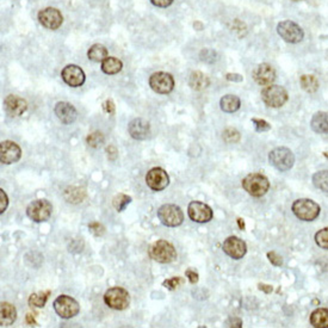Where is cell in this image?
I'll use <instances>...</instances> for the list:
<instances>
[{"label":"cell","mask_w":328,"mask_h":328,"mask_svg":"<svg viewBox=\"0 0 328 328\" xmlns=\"http://www.w3.org/2000/svg\"><path fill=\"white\" fill-rule=\"evenodd\" d=\"M262 99L267 106L281 107L288 100V92L279 85H269L262 91Z\"/></svg>","instance_id":"obj_7"},{"label":"cell","mask_w":328,"mask_h":328,"mask_svg":"<svg viewBox=\"0 0 328 328\" xmlns=\"http://www.w3.org/2000/svg\"><path fill=\"white\" fill-rule=\"evenodd\" d=\"M324 157L328 158V153H324Z\"/></svg>","instance_id":"obj_52"},{"label":"cell","mask_w":328,"mask_h":328,"mask_svg":"<svg viewBox=\"0 0 328 328\" xmlns=\"http://www.w3.org/2000/svg\"><path fill=\"white\" fill-rule=\"evenodd\" d=\"M241 101L239 99V97L234 94H227L224 95L220 100V106H221V110L225 111V113L233 114L235 111L240 109Z\"/></svg>","instance_id":"obj_24"},{"label":"cell","mask_w":328,"mask_h":328,"mask_svg":"<svg viewBox=\"0 0 328 328\" xmlns=\"http://www.w3.org/2000/svg\"><path fill=\"white\" fill-rule=\"evenodd\" d=\"M53 211V205L47 199L33 200L27 208V215L35 222H44L50 217Z\"/></svg>","instance_id":"obj_9"},{"label":"cell","mask_w":328,"mask_h":328,"mask_svg":"<svg viewBox=\"0 0 328 328\" xmlns=\"http://www.w3.org/2000/svg\"><path fill=\"white\" fill-rule=\"evenodd\" d=\"M22 157V149L14 141H3L0 145V160L3 164L11 165Z\"/></svg>","instance_id":"obj_15"},{"label":"cell","mask_w":328,"mask_h":328,"mask_svg":"<svg viewBox=\"0 0 328 328\" xmlns=\"http://www.w3.org/2000/svg\"><path fill=\"white\" fill-rule=\"evenodd\" d=\"M158 217L166 227H178L184 221L183 210L176 204L161 205L158 210Z\"/></svg>","instance_id":"obj_6"},{"label":"cell","mask_w":328,"mask_h":328,"mask_svg":"<svg viewBox=\"0 0 328 328\" xmlns=\"http://www.w3.org/2000/svg\"><path fill=\"white\" fill-rule=\"evenodd\" d=\"M4 106L6 113L11 117H18L23 115L28 109V104L23 98L18 97V95H8L4 100Z\"/></svg>","instance_id":"obj_19"},{"label":"cell","mask_w":328,"mask_h":328,"mask_svg":"<svg viewBox=\"0 0 328 328\" xmlns=\"http://www.w3.org/2000/svg\"><path fill=\"white\" fill-rule=\"evenodd\" d=\"M27 321H28L29 324H31V326H33V324H36V322H35V320L33 317V315H31V314H27Z\"/></svg>","instance_id":"obj_50"},{"label":"cell","mask_w":328,"mask_h":328,"mask_svg":"<svg viewBox=\"0 0 328 328\" xmlns=\"http://www.w3.org/2000/svg\"><path fill=\"white\" fill-rule=\"evenodd\" d=\"M17 319V309L15 305L8 302H3L0 307V322L2 326H11Z\"/></svg>","instance_id":"obj_22"},{"label":"cell","mask_w":328,"mask_h":328,"mask_svg":"<svg viewBox=\"0 0 328 328\" xmlns=\"http://www.w3.org/2000/svg\"><path fill=\"white\" fill-rule=\"evenodd\" d=\"M183 283H184V279L181 278V277H173V278L166 279L162 284H164V286H166L168 290H176L178 286L183 284Z\"/></svg>","instance_id":"obj_38"},{"label":"cell","mask_w":328,"mask_h":328,"mask_svg":"<svg viewBox=\"0 0 328 328\" xmlns=\"http://www.w3.org/2000/svg\"><path fill=\"white\" fill-rule=\"evenodd\" d=\"M61 78L71 87H80L85 82V73L79 66L68 65L62 69Z\"/></svg>","instance_id":"obj_16"},{"label":"cell","mask_w":328,"mask_h":328,"mask_svg":"<svg viewBox=\"0 0 328 328\" xmlns=\"http://www.w3.org/2000/svg\"><path fill=\"white\" fill-rule=\"evenodd\" d=\"M149 257L160 264H170L177 259V252L173 245L166 240H158L149 246Z\"/></svg>","instance_id":"obj_1"},{"label":"cell","mask_w":328,"mask_h":328,"mask_svg":"<svg viewBox=\"0 0 328 328\" xmlns=\"http://www.w3.org/2000/svg\"><path fill=\"white\" fill-rule=\"evenodd\" d=\"M252 122L256 127V130L259 133H264V132H269L271 129V124H269L266 121L264 120H258V119H253Z\"/></svg>","instance_id":"obj_39"},{"label":"cell","mask_w":328,"mask_h":328,"mask_svg":"<svg viewBox=\"0 0 328 328\" xmlns=\"http://www.w3.org/2000/svg\"><path fill=\"white\" fill-rule=\"evenodd\" d=\"M149 86L159 94H168L174 88V79L170 73L157 72L149 78Z\"/></svg>","instance_id":"obj_11"},{"label":"cell","mask_w":328,"mask_h":328,"mask_svg":"<svg viewBox=\"0 0 328 328\" xmlns=\"http://www.w3.org/2000/svg\"><path fill=\"white\" fill-rule=\"evenodd\" d=\"M86 142L92 148H99L104 143V135L100 132H94L86 138Z\"/></svg>","instance_id":"obj_34"},{"label":"cell","mask_w":328,"mask_h":328,"mask_svg":"<svg viewBox=\"0 0 328 328\" xmlns=\"http://www.w3.org/2000/svg\"><path fill=\"white\" fill-rule=\"evenodd\" d=\"M292 2H301V0H292Z\"/></svg>","instance_id":"obj_53"},{"label":"cell","mask_w":328,"mask_h":328,"mask_svg":"<svg viewBox=\"0 0 328 328\" xmlns=\"http://www.w3.org/2000/svg\"><path fill=\"white\" fill-rule=\"evenodd\" d=\"M104 302L111 309L124 310L130 304L129 292L121 286H114L104 294Z\"/></svg>","instance_id":"obj_3"},{"label":"cell","mask_w":328,"mask_h":328,"mask_svg":"<svg viewBox=\"0 0 328 328\" xmlns=\"http://www.w3.org/2000/svg\"><path fill=\"white\" fill-rule=\"evenodd\" d=\"M238 222H239V226H240V228L244 229V227H245L244 221H241V218H238Z\"/></svg>","instance_id":"obj_51"},{"label":"cell","mask_w":328,"mask_h":328,"mask_svg":"<svg viewBox=\"0 0 328 328\" xmlns=\"http://www.w3.org/2000/svg\"><path fill=\"white\" fill-rule=\"evenodd\" d=\"M54 111H55L57 119L61 121L63 124L74 123L76 117H78V113H76L75 107L71 103H67V101H59L55 105Z\"/></svg>","instance_id":"obj_20"},{"label":"cell","mask_w":328,"mask_h":328,"mask_svg":"<svg viewBox=\"0 0 328 328\" xmlns=\"http://www.w3.org/2000/svg\"><path fill=\"white\" fill-rule=\"evenodd\" d=\"M128 132L133 139L146 140L151 133V126L148 121L143 119H135L129 123Z\"/></svg>","instance_id":"obj_21"},{"label":"cell","mask_w":328,"mask_h":328,"mask_svg":"<svg viewBox=\"0 0 328 328\" xmlns=\"http://www.w3.org/2000/svg\"><path fill=\"white\" fill-rule=\"evenodd\" d=\"M189 84L193 90L200 91V90H204L206 86L209 85V79L208 76L203 74L202 72H193L191 73L190 75Z\"/></svg>","instance_id":"obj_28"},{"label":"cell","mask_w":328,"mask_h":328,"mask_svg":"<svg viewBox=\"0 0 328 328\" xmlns=\"http://www.w3.org/2000/svg\"><path fill=\"white\" fill-rule=\"evenodd\" d=\"M8 204H9V198H8V195L5 193V191L3 189H0V212H4L6 208H8Z\"/></svg>","instance_id":"obj_42"},{"label":"cell","mask_w":328,"mask_h":328,"mask_svg":"<svg viewBox=\"0 0 328 328\" xmlns=\"http://www.w3.org/2000/svg\"><path fill=\"white\" fill-rule=\"evenodd\" d=\"M187 215L192 220L193 222L197 224H205L212 220L214 212H212L211 208L209 205L204 204V203L198 202V200H193L191 202L189 206H187Z\"/></svg>","instance_id":"obj_12"},{"label":"cell","mask_w":328,"mask_h":328,"mask_svg":"<svg viewBox=\"0 0 328 328\" xmlns=\"http://www.w3.org/2000/svg\"><path fill=\"white\" fill-rule=\"evenodd\" d=\"M185 276L187 277V278H189V281L191 284H196L197 282H198V272L195 271V270L193 269H187L186 271H185Z\"/></svg>","instance_id":"obj_43"},{"label":"cell","mask_w":328,"mask_h":328,"mask_svg":"<svg viewBox=\"0 0 328 328\" xmlns=\"http://www.w3.org/2000/svg\"><path fill=\"white\" fill-rule=\"evenodd\" d=\"M104 109L105 111H106L107 114H110V115H113L115 114V105L113 103V100H106L104 103Z\"/></svg>","instance_id":"obj_48"},{"label":"cell","mask_w":328,"mask_h":328,"mask_svg":"<svg viewBox=\"0 0 328 328\" xmlns=\"http://www.w3.org/2000/svg\"><path fill=\"white\" fill-rule=\"evenodd\" d=\"M199 57L202 61L208 62V63H214L216 60H217V54H216L215 50L209 49V48H205L203 49L199 54Z\"/></svg>","instance_id":"obj_37"},{"label":"cell","mask_w":328,"mask_h":328,"mask_svg":"<svg viewBox=\"0 0 328 328\" xmlns=\"http://www.w3.org/2000/svg\"><path fill=\"white\" fill-rule=\"evenodd\" d=\"M153 5L158 6V8H168V6L172 5L173 0H151Z\"/></svg>","instance_id":"obj_45"},{"label":"cell","mask_w":328,"mask_h":328,"mask_svg":"<svg viewBox=\"0 0 328 328\" xmlns=\"http://www.w3.org/2000/svg\"><path fill=\"white\" fill-rule=\"evenodd\" d=\"M258 289L265 292V294H271L273 291V288L271 285H266V284H258Z\"/></svg>","instance_id":"obj_49"},{"label":"cell","mask_w":328,"mask_h":328,"mask_svg":"<svg viewBox=\"0 0 328 328\" xmlns=\"http://www.w3.org/2000/svg\"><path fill=\"white\" fill-rule=\"evenodd\" d=\"M226 79L229 81H235V82H241L244 80V76L240 74H237V73H228L226 75Z\"/></svg>","instance_id":"obj_46"},{"label":"cell","mask_w":328,"mask_h":328,"mask_svg":"<svg viewBox=\"0 0 328 328\" xmlns=\"http://www.w3.org/2000/svg\"><path fill=\"white\" fill-rule=\"evenodd\" d=\"M86 192L80 187H69L65 191V198L67 202L71 203H79L82 202V199L85 198Z\"/></svg>","instance_id":"obj_30"},{"label":"cell","mask_w":328,"mask_h":328,"mask_svg":"<svg viewBox=\"0 0 328 328\" xmlns=\"http://www.w3.org/2000/svg\"><path fill=\"white\" fill-rule=\"evenodd\" d=\"M320 205L314 200L301 198L292 204V212L303 221H314L320 215Z\"/></svg>","instance_id":"obj_4"},{"label":"cell","mask_w":328,"mask_h":328,"mask_svg":"<svg viewBox=\"0 0 328 328\" xmlns=\"http://www.w3.org/2000/svg\"><path fill=\"white\" fill-rule=\"evenodd\" d=\"M123 63L121 60L117 59V57H113V56H107L106 59L101 62V71H103L105 74L109 75H114L117 74L122 71Z\"/></svg>","instance_id":"obj_25"},{"label":"cell","mask_w":328,"mask_h":328,"mask_svg":"<svg viewBox=\"0 0 328 328\" xmlns=\"http://www.w3.org/2000/svg\"><path fill=\"white\" fill-rule=\"evenodd\" d=\"M222 139L227 143H235L240 140V133L234 128H227L222 134Z\"/></svg>","instance_id":"obj_36"},{"label":"cell","mask_w":328,"mask_h":328,"mask_svg":"<svg viewBox=\"0 0 328 328\" xmlns=\"http://www.w3.org/2000/svg\"><path fill=\"white\" fill-rule=\"evenodd\" d=\"M87 56L88 59L93 62H103L104 60L109 56V53H107V49L103 44H93V46L88 49Z\"/></svg>","instance_id":"obj_27"},{"label":"cell","mask_w":328,"mask_h":328,"mask_svg":"<svg viewBox=\"0 0 328 328\" xmlns=\"http://www.w3.org/2000/svg\"><path fill=\"white\" fill-rule=\"evenodd\" d=\"M224 252L233 259H241L247 252V246L245 241L237 237H229L224 243Z\"/></svg>","instance_id":"obj_17"},{"label":"cell","mask_w":328,"mask_h":328,"mask_svg":"<svg viewBox=\"0 0 328 328\" xmlns=\"http://www.w3.org/2000/svg\"><path fill=\"white\" fill-rule=\"evenodd\" d=\"M50 291H40L36 292V294H33L29 297V304L31 307H37V308H43L44 304L48 300V296H49Z\"/></svg>","instance_id":"obj_32"},{"label":"cell","mask_w":328,"mask_h":328,"mask_svg":"<svg viewBox=\"0 0 328 328\" xmlns=\"http://www.w3.org/2000/svg\"><path fill=\"white\" fill-rule=\"evenodd\" d=\"M315 243L323 250H328V227L321 229L315 234Z\"/></svg>","instance_id":"obj_35"},{"label":"cell","mask_w":328,"mask_h":328,"mask_svg":"<svg viewBox=\"0 0 328 328\" xmlns=\"http://www.w3.org/2000/svg\"><path fill=\"white\" fill-rule=\"evenodd\" d=\"M54 309L62 319H71L80 311V305L71 296L61 295L54 301Z\"/></svg>","instance_id":"obj_8"},{"label":"cell","mask_w":328,"mask_h":328,"mask_svg":"<svg viewBox=\"0 0 328 328\" xmlns=\"http://www.w3.org/2000/svg\"><path fill=\"white\" fill-rule=\"evenodd\" d=\"M310 323L315 328H328V309L319 308L310 315Z\"/></svg>","instance_id":"obj_26"},{"label":"cell","mask_w":328,"mask_h":328,"mask_svg":"<svg viewBox=\"0 0 328 328\" xmlns=\"http://www.w3.org/2000/svg\"><path fill=\"white\" fill-rule=\"evenodd\" d=\"M277 33H278L283 40L289 43H298L304 37V33L302 30V28L291 21L281 22V23L277 25Z\"/></svg>","instance_id":"obj_10"},{"label":"cell","mask_w":328,"mask_h":328,"mask_svg":"<svg viewBox=\"0 0 328 328\" xmlns=\"http://www.w3.org/2000/svg\"><path fill=\"white\" fill-rule=\"evenodd\" d=\"M106 152H107V158H109V160L111 161H115L119 157V151H117V148L115 147V146H109V147L106 148Z\"/></svg>","instance_id":"obj_44"},{"label":"cell","mask_w":328,"mask_h":328,"mask_svg":"<svg viewBox=\"0 0 328 328\" xmlns=\"http://www.w3.org/2000/svg\"><path fill=\"white\" fill-rule=\"evenodd\" d=\"M88 228H90V231L95 235V237H101V235L105 233V228L100 224H98V222L90 224L88 225Z\"/></svg>","instance_id":"obj_40"},{"label":"cell","mask_w":328,"mask_h":328,"mask_svg":"<svg viewBox=\"0 0 328 328\" xmlns=\"http://www.w3.org/2000/svg\"><path fill=\"white\" fill-rule=\"evenodd\" d=\"M130 202H132V197L124 195V193H119L114 197L113 205L117 211H123L130 204Z\"/></svg>","instance_id":"obj_33"},{"label":"cell","mask_w":328,"mask_h":328,"mask_svg":"<svg viewBox=\"0 0 328 328\" xmlns=\"http://www.w3.org/2000/svg\"><path fill=\"white\" fill-rule=\"evenodd\" d=\"M311 129L317 134H328V113L319 111L313 116L310 122Z\"/></svg>","instance_id":"obj_23"},{"label":"cell","mask_w":328,"mask_h":328,"mask_svg":"<svg viewBox=\"0 0 328 328\" xmlns=\"http://www.w3.org/2000/svg\"><path fill=\"white\" fill-rule=\"evenodd\" d=\"M227 326L240 328L243 327V321L240 319H237V317H234V319H229V321H227Z\"/></svg>","instance_id":"obj_47"},{"label":"cell","mask_w":328,"mask_h":328,"mask_svg":"<svg viewBox=\"0 0 328 328\" xmlns=\"http://www.w3.org/2000/svg\"><path fill=\"white\" fill-rule=\"evenodd\" d=\"M301 86L304 91L309 92V93H314L319 90V81H317L316 76L314 75H308L304 74L301 76L300 79Z\"/></svg>","instance_id":"obj_29"},{"label":"cell","mask_w":328,"mask_h":328,"mask_svg":"<svg viewBox=\"0 0 328 328\" xmlns=\"http://www.w3.org/2000/svg\"><path fill=\"white\" fill-rule=\"evenodd\" d=\"M267 258H269V260L271 262V264H273L275 266H282L283 265V259L281 256H278L276 252H269L267 253Z\"/></svg>","instance_id":"obj_41"},{"label":"cell","mask_w":328,"mask_h":328,"mask_svg":"<svg viewBox=\"0 0 328 328\" xmlns=\"http://www.w3.org/2000/svg\"><path fill=\"white\" fill-rule=\"evenodd\" d=\"M146 184L153 191H162L170 184V177L164 168L154 167L146 176Z\"/></svg>","instance_id":"obj_13"},{"label":"cell","mask_w":328,"mask_h":328,"mask_svg":"<svg viewBox=\"0 0 328 328\" xmlns=\"http://www.w3.org/2000/svg\"><path fill=\"white\" fill-rule=\"evenodd\" d=\"M253 78L257 84L260 86L272 85L276 79V71L269 63H260V65L254 69Z\"/></svg>","instance_id":"obj_18"},{"label":"cell","mask_w":328,"mask_h":328,"mask_svg":"<svg viewBox=\"0 0 328 328\" xmlns=\"http://www.w3.org/2000/svg\"><path fill=\"white\" fill-rule=\"evenodd\" d=\"M313 184L323 192H328V171L316 172L313 176Z\"/></svg>","instance_id":"obj_31"},{"label":"cell","mask_w":328,"mask_h":328,"mask_svg":"<svg viewBox=\"0 0 328 328\" xmlns=\"http://www.w3.org/2000/svg\"><path fill=\"white\" fill-rule=\"evenodd\" d=\"M38 21L46 29L56 30L61 27L63 17L59 10L54 8H47L38 12Z\"/></svg>","instance_id":"obj_14"},{"label":"cell","mask_w":328,"mask_h":328,"mask_svg":"<svg viewBox=\"0 0 328 328\" xmlns=\"http://www.w3.org/2000/svg\"><path fill=\"white\" fill-rule=\"evenodd\" d=\"M269 160H270V164H271L273 167H276L277 170L281 172H285V171H289L292 166H294L295 157H294V153H292L289 148L279 147L270 152Z\"/></svg>","instance_id":"obj_5"},{"label":"cell","mask_w":328,"mask_h":328,"mask_svg":"<svg viewBox=\"0 0 328 328\" xmlns=\"http://www.w3.org/2000/svg\"><path fill=\"white\" fill-rule=\"evenodd\" d=\"M243 187L253 197H262L270 189V181L260 173H251L243 179Z\"/></svg>","instance_id":"obj_2"}]
</instances>
